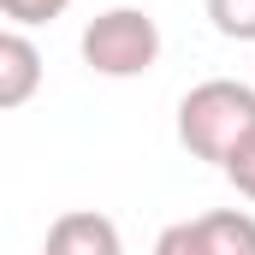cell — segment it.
I'll list each match as a JSON object with an SVG mask.
<instances>
[{
    "label": "cell",
    "mask_w": 255,
    "mask_h": 255,
    "mask_svg": "<svg viewBox=\"0 0 255 255\" xmlns=\"http://www.w3.org/2000/svg\"><path fill=\"white\" fill-rule=\"evenodd\" d=\"M154 255H208V244H202V226H196V220L166 226V232L154 238Z\"/></svg>",
    "instance_id": "9c48e42d"
},
{
    "label": "cell",
    "mask_w": 255,
    "mask_h": 255,
    "mask_svg": "<svg viewBox=\"0 0 255 255\" xmlns=\"http://www.w3.org/2000/svg\"><path fill=\"white\" fill-rule=\"evenodd\" d=\"M42 89V54L24 30H0V107H24Z\"/></svg>",
    "instance_id": "277c9868"
},
{
    "label": "cell",
    "mask_w": 255,
    "mask_h": 255,
    "mask_svg": "<svg viewBox=\"0 0 255 255\" xmlns=\"http://www.w3.org/2000/svg\"><path fill=\"white\" fill-rule=\"evenodd\" d=\"M220 172L232 178V190L244 196V202H255V130L244 136V142H238V148H232V160H226Z\"/></svg>",
    "instance_id": "ba28073f"
},
{
    "label": "cell",
    "mask_w": 255,
    "mask_h": 255,
    "mask_svg": "<svg viewBox=\"0 0 255 255\" xmlns=\"http://www.w3.org/2000/svg\"><path fill=\"white\" fill-rule=\"evenodd\" d=\"M255 130V89L238 77H208L196 83L190 95L178 101V142L190 148L196 160L226 166L232 148Z\"/></svg>",
    "instance_id": "6da1fadb"
},
{
    "label": "cell",
    "mask_w": 255,
    "mask_h": 255,
    "mask_svg": "<svg viewBox=\"0 0 255 255\" xmlns=\"http://www.w3.org/2000/svg\"><path fill=\"white\" fill-rule=\"evenodd\" d=\"M160 60V24L142 6H107L83 30V65L101 77H142Z\"/></svg>",
    "instance_id": "7a4b0ae2"
},
{
    "label": "cell",
    "mask_w": 255,
    "mask_h": 255,
    "mask_svg": "<svg viewBox=\"0 0 255 255\" xmlns=\"http://www.w3.org/2000/svg\"><path fill=\"white\" fill-rule=\"evenodd\" d=\"M71 0H0V12L12 18V30H30V24H54Z\"/></svg>",
    "instance_id": "52a82bcc"
},
{
    "label": "cell",
    "mask_w": 255,
    "mask_h": 255,
    "mask_svg": "<svg viewBox=\"0 0 255 255\" xmlns=\"http://www.w3.org/2000/svg\"><path fill=\"white\" fill-rule=\"evenodd\" d=\"M196 226H202L208 255H255V214H244V208H214V214H196Z\"/></svg>",
    "instance_id": "5b68a950"
},
{
    "label": "cell",
    "mask_w": 255,
    "mask_h": 255,
    "mask_svg": "<svg viewBox=\"0 0 255 255\" xmlns=\"http://www.w3.org/2000/svg\"><path fill=\"white\" fill-rule=\"evenodd\" d=\"M42 255H125V238H119V226H113L107 214L71 208V214H60V220L48 226Z\"/></svg>",
    "instance_id": "3957f363"
},
{
    "label": "cell",
    "mask_w": 255,
    "mask_h": 255,
    "mask_svg": "<svg viewBox=\"0 0 255 255\" xmlns=\"http://www.w3.org/2000/svg\"><path fill=\"white\" fill-rule=\"evenodd\" d=\"M208 24L226 42H255V0H208Z\"/></svg>",
    "instance_id": "8992f818"
}]
</instances>
